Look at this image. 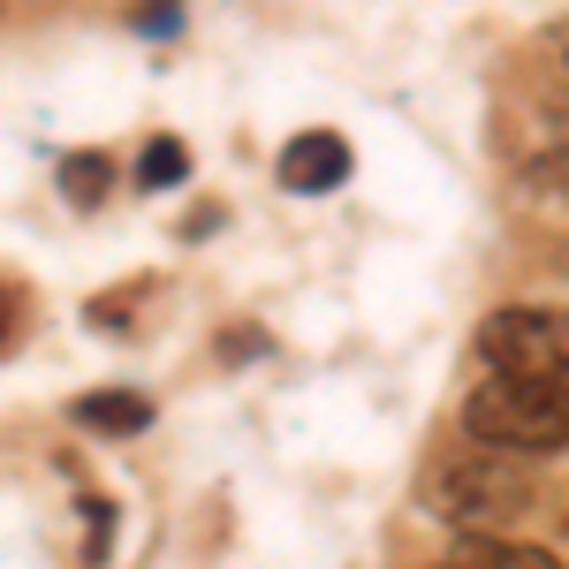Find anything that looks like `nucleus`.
Wrapping results in <instances>:
<instances>
[{
    "label": "nucleus",
    "mask_w": 569,
    "mask_h": 569,
    "mask_svg": "<svg viewBox=\"0 0 569 569\" xmlns=\"http://www.w3.org/2000/svg\"><path fill=\"white\" fill-rule=\"evenodd\" d=\"M463 433L501 456L569 448V372H493L463 402Z\"/></svg>",
    "instance_id": "1"
},
{
    "label": "nucleus",
    "mask_w": 569,
    "mask_h": 569,
    "mask_svg": "<svg viewBox=\"0 0 569 569\" xmlns=\"http://www.w3.org/2000/svg\"><path fill=\"white\" fill-rule=\"evenodd\" d=\"M426 501H433L448 525L493 531L531 501V486H525L517 463H493V456H440V471L426 479Z\"/></svg>",
    "instance_id": "2"
},
{
    "label": "nucleus",
    "mask_w": 569,
    "mask_h": 569,
    "mask_svg": "<svg viewBox=\"0 0 569 569\" xmlns=\"http://www.w3.org/2000/svg\"><path fill=\"white\" fill-rule=\"evenodd\" d=\"M479 357L493 372H569V311L509 305L479 327Z\"/></svg>",
    "instance_id": "3"
},
{
    "label": "nucleus",
    "mask_w": 569,
    "mask_h": 569,
    "mask_svg": "<svg viewBox=\"0 0 569 569\" xmlns=\"http://www.w3.org/2000/svg\"><path fill=\"white\" fill-rule=\"evenodd\" d=\"M273 176H281V190H297V198L342 190V182H350V137H335V130L289 137V144H281V160H273Z\"/></svg>",
    "instance_id": "4"
},
{
    "label": "nucleus",
    "mask_w": 569,
    "mask_h": 569,
    "mask_svg": "<svg viewBox=\"0 0 569 569\" xmlns=\"http://www.w3.org/2000/svg\"><path fill=\"white\" fill-rule=\"evenodd\" d=\"M77 426H84V433H107V440H130V433L152 426V402L130 395V388H99V395L77 402Z\"/></svg>",
    "instance_id": "5"
},
{
    "label": "nucleus",
    "mask_w": 569,
    "mask_h": 569,
    "mask_svg": "<svg viewBox=\"0 0 569 569\" xmlns=\"http://www.w3.org/2000/svg\"><path fill=\"white\" fill-rule=\"evenodd\" d=\"M448 569H562L547 547H525V539H501V531H463L456 562Z\"/></svg>",
    "instance_id": "6"
},
{
    "label": "nucleus",
    "mask_w": 569,
    "mask_h": 569,
    "mask_svg": "<svg viewBox=\"0 0 569 569\" xmlns=\"http://www.w3.org/2000/svg\"><path fill=\"white\" fill-rule=\"evenodd\" d=\"M107 190H114V160L107 152H69L61 160V198L69 206H99Z\"/></svg>",
    "instance_id": "7"
},
{
    "label": "nucleus",
    "mask_w": 569,
    "mask_h": 569,
    "mask_svg": "<svg viewBox=\"0 0 569 569\" xmlns=\"http://www.w3.org/2000/svg\"><path fill=\"white\" fill-rule=\"evenodd\" d=\"M182 168H190L182 137H152V144L137 152V190H168V182H182Z\"/></svg>",
    "instance_id": "8"
},
{
    "label": "nucleus",
    "mask_w": 569,
    "mask_h": 569,
    "mask_svg": "<svg viewBox=\"0 0 569 569\" xmlns=\"http://www.w3.org/2000/svg\"><path fill=\"white\" fill-rule=\"evenodd\" d=\"M16 335H23V289L0 273V357L16 350Z\"/></svg>",
    "instance_id": "9"
},
{
    "label": "nucleus",
    "mask_w": 569,
    "mask_h": 569,
    "mask_svg": "<svg viewBox=\"0 0 569 569\" xmlns=\"http://www.w3.org/2000/svg\"><path fill=\"white\" fill-rule=\"evenodd\" d=\"M144 31H176V0H152L144 8Z\"/></svg>",
    "instance_id": "10"
}]
</instances>
